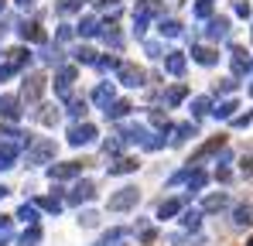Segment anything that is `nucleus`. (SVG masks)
<instances>
[{
  "mask_svg": "<svg viewBox=\"0 0 253 246\" xmlns=\"http://www.w3.org/2000/svg\"><path fill=\"white\" fill-rule=\"evenodd\" d=\"M42 205H44V208H48V212H58V202H55V199H44Z\"/></svg>",
  "mask_w": 253,
  "mask_h": 246,
  "instance_id": "2eb2a0df",
  "label": "nucleus"
},
{
  "mask_svg": "<svg viewBox=\"0 0 253 246\" xmlns=\"http://www.w3.org/2000/svg\"><path fill=\"white\" fill-rule=\"evenodd\" d=\"M209 110V99H195V113H206Z\"/></svg>",
  "mask_w": 253,
  "mask_h": 246,
  "instance_id": "f8f14e48",
  "label": "nucleus"
},
{
  "mask_svg": "<svg viewBox=\"0 0 253 246\" xmlns=\"http://www.w3.org/2000/svg\"><path fill=\"white\" fill-rule=\"evenodd\" d=\"M195 58H199L202 65H212V62H215V55H212L209 48H199V51H195Z\"/></svg>",
  "mask_w": 253,
  "mask_h": 246,
  "instance_id": "6e6552de",
  "label": "nucleus"
},
{
  "mask_svg": "<svg viewBox=\"0 0 253 246\" xmlns=\"http://www.w3.org/2000/svg\"><path fill=\"white\" fill-rule=\"evenodd\" d=\"M233 110H236V103H222V106L215 110V117H219V120H229V117H233Z\"/></svg>",
  "mask_w": 253,
  "mask_h": 246,
  "instance_id": "423d86ee",
  "label": "nucleus"
},
{
  "mask_svg": "<svg viewBox=\"0 0 253 246\" xmlns=\"http://www.w3.org/2000/svg\"><path fill=\"white\" fill-rule=\"evenodd\" d=\"M226 205H229V195H222V192H219V195H209V199L202 202V208H206V212H222Z\"/></svg>",
  "mask_w": 253,
  "mask_h": 246,
  "instance_id": "f03ea898",
  "label": "nucleus"
},
{
  "mask_svg": "<svg viewBox=\"0 0 253 246\" xmlns=\"http://www.w3.org/2000/svg\"><path fill=\"white\" fill-rule=\"evenodd\" d=\"M133 202H137V188H120V192L110 199V208H113V212H120V208H130Z\"/></svg>",
  "mask_w": 253,
  "mask_h": 246,
  "instance_id": "f257e3e1",
  "label": "nucleus"
},
{
  "mask_svg": "<svg viewBox=\"0 0 253 246\" xmlns=\"http://www.w3.org/2000/svg\"><path fill=\"white\" fill-rule=\"evenodd\" d=\"M76 171H79V167H76V164H58V167H51V171H48V174H51V178H72V174H76Z\"/></svg>",
  "mask_w": 253,
  "mask_h": 246,
  "instance_id": "20e7f679",
  "label": "nucleus"
},
{
  "mask_svg": "<svg viewBox=\"0 0 253 246\" xmlns=\"http://www.w3.org/2000/svg\"><path fill=\"white\" fill-rule=\"evenodd\" d=\"M243 174H247V178H253V158H247V161H243Z\"/></svg>",
  "mask_w": 253,
  "mask_h": 246,
  "instance_id": "4468645a",
  "label": "nucleus"
},
{
  "mask_svg": "<svg viewBox=\"0 0 253 246\" xmlns=\"http://www.w3.org/2000/svg\"><path fill=\"white\" fill-rule=\"evenodd\" d=\"M181 226H185V229H195V226H199V212H185V215H181Z\"/></svg>",
  "mask_w": 253,
  "mask_h": 246,
  "instance_id": "0eeeda50",
  "label": "nucleus"
},
{
  "mask_svg": "<svg viewBox=\"0 0 253 246\" xmlns=\"http://www.w3.org/2000/svg\"><path fill=\"white\" fill-rule=\"evenodd\" d=\"M38 240H42V233H38V229H28V233H24V236H21V243H24V246L38 243Z\"/></svg>",
  "mask_w": 253,
  "mask_h": 246,
  "instance_id": "1a4fd4ad",
  "label": "nucleus"
},
{
  "mask_svg": "<svg viewBox=\"0 0 253 246\" xmlns=\"http://www.w3.org/2000/svg\"><path fill=\"white\" fill-rule=\"evenodd\" d=\"M247 246H253V240H250V243H247Z\"/></svg>",
  "mask_w": 253,
  "mask_h": 246,
  "instance_id": "dca6fc26",
  "label": "nucleus"
},
{
  "mask_svg": "<svg viewBox=\"0 0 253 246\" xmlns=\"http://www.w3.org/2000/svg\"><path fill=\"white\" fill-rule=\"evenodd\" d=\"M206 181H209V178H206L202 171H195V174H192V192H199V188H202Z\"/></svg>",
  "mask_w": 253,
  "mask_h": 246,
  "instance_id": "9b49d317",
  "label": "nucleus"
},
{
  "mask_svg": "<svg viewBox=\"0 0 253 246\" xmlns=\"http://www.w3.org/2000/svg\"><path fill=\"white\" fill-rule=\"evenodd\" d=\"M21 219H28V222H35V208H28V205H24V208H21Z\"/></svg>",
  "mask_w": 253,
  "mask_h": 246,
  "instance_id": "ddd939ff",
  "label": "nucleus"
},
{
  "mask_svg": "<svg viewBox=\"0 0 253 246\" xmlns=\"http://www.w3.org/2000/svg\"><path fill=\"white\" fill-rule=\"evenodd\" d=\"M178 208H181V202H178V199H171V202H165L161 208H158V215H161V219H171Z\"/></svg>",
  "mask_w": 253,
  "mask_h": 246,
  "instance_id": "39448f33",
  "label": "nucleus"
},
{
  "mask_svg": "<svg viewBox=\"0 0 253 246\" xmlns=\"http://www.w3.org/2000/svg\"><path fill=\"white\" fill-rule=\"evenodd\" d=\"M209 35H212V38L226 35V21H212V24H209Z\"/></svg>",
  "mask_w": 253,
  "mask_h": 246,
  "instance_id": "9d476101",
  "label": "nucleus"
},
{
  "mask_svg": "<svg viewBox=\"0 0 253 246\" xmlns=\"http://www.w3.org/2000/svg\"><path fill=\"white\" fill-rule=\"evenodd\" d=\"M233 222H236V226H253V205H240V208L233 212Z\"/></svg>",
  "mask_w": 253,
  "mask_h": 246,
  "instance_id": "7ed1b4c3",
  "label": "nucleus"
}]
</instances>
